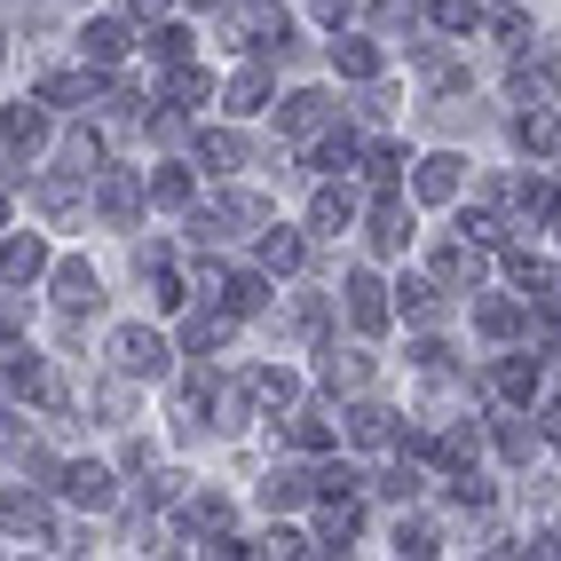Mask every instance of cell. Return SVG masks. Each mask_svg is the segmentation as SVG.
Here are the masks:
<instances>
[{
    "label": "cell",
    "mask_w": 561,
    "mask_h": 561,
    "mask_svg": "<svg viewBox=\"0 0 561 561\" xmlns=\"http://www.w3.org/2000/svg\"><path fill=\"white\" fill-rule=\"evenodd\" d=\"M0 56H9V32H0Z\"/></svg>",
    "instance_id": "obj_30"
},
{
    "label": "cell",
    "mask_w": 561,
    "mask_h": 561,
    "mask_svg": "<svg viewBox=\"0 0 561 561\" xmlns=\"http://www.w3.org/2000/svg\"><path fill=\"white\" fill-rule=\"evenodd\" d=\"M459 191V159H420V198H451Z\"/></svg>",
    "instance_id": "obj_11"
},
{
    "label": "cell",
    "mask_w": 561,
    "mask_h": 561,
    "mask_svg": "<svg viewBox=\"0 0 561 561\" xmlns=\"http://www.w3.org/2000/svg\"><path fill=\"white\" fill-rule=\"evenodd\" d=\"M56 301H64V309H95V301H103V285H95L88 261H64V270H56Z\"/></svg>",
    "instance_id": "obj_3"
},
{
    "label": "cell",
    "mask_w": 561,
    "mask_h": 561,
    "mask_svg": "<svg viewBox=\"0 0 561 561\" xmlns=\"http://www.w3.org/2000/svg\"><path fill=\"white\" fill-rule=\"evenodd\" d=\"M499 396L530 403V396H538V364H499Z\"/></svg>",
    "instance_id": "obj_16"
},
{
    "label": "cell",
    "mask_w": 561,
    "mask_h": 561,
    "mask_svg": "<svg viewBox=\"0 0 561 561\" xmlns=\"http://www.w3.org/2000/svg\"><path fill=\"white\" fill-rule=\"evenodd\" d=\"M261 270H301V238H293V230H270V238H261Z\"/></svg>",
    "instance_id": "obj_12"
},
{
    "label": "cell",
    "mask_w": 561,
    "mask_h": 561,
    "mask_svg": "<svg viewBox=\"0 0 561 561\" xmlns=\"http://www.w3.org/2000/svg\"><path fill=\"white\" fill-rule=\"evenodd\" d=\"M435 24L443 32H474V0H435Z\"/></svg>",
    "instance_id": "obj_20"
},
{
    "label": "cell",
    "mask_w": 561,
    "mask_h": 561,
    "mask_svg": "<svg viewBox=\"0 0 561 561\" xmlns=\"http://www.w3.org/2000/svg\"><path fill=\"white\" fill-rule=\"evenodd\" d=\"M221 309H230V317H253V309H261V277H221Z\"/></svg>",
    "instance_id": "obj_13"
},
{
    "label": "cell",
    "mask_w": 561,
    "mask_h": 561,
    "mask_svg": "<svg viewBox=\"0 0 561 561\" xmlns=\"http://www.w3.org/2000/svg\"><path fill=\"white\" fill-rule=\"evenodd\" d=\"M348 214H356V198H348V191H324V198H317V230L341 238V230H348Z\"/></svg>",
    "instance_id": "obj_15"
},
{
    "label": "cell",
    "mask_w": 561,
    "mask_h": 561,
    "mask_svg": "<svg viewBox=\"0 0 561 561\" xmlns=\"http://www.w3.org/2000/svg\"><path fill=\"white\" fill-rule=\"evenodd\" d=\"M253 396H261V403H285V396H293V380H285V371H261Z\"/></svg>",
    "instance_id": "obj_25"
},
{
    "label": "cell",
    "mask_w": 561,
    "mask_h": 561,
    "mask_svg": "<svg viewBox=\"0 0 561 561\" xmlns=\"http://www.w3.org/2000/svg\"><path fill=\"white\" fill-rule=\"evenodd\" d=\"M332 64H341L348 80H371V71H380V48H371V41H348V48H332Z\"/></svg>",
    "instance_id": "obj_14"
},
{
    "label": "cell",
    "mask_w": 561,
    "mask_h": 561,
    "mask_svg": "<svg viewBox=\"0 0 561 561\" xmlns=\"http://www.w3.org/2000/svg\"><path fill=\"white\" fill-rule=\"evenodd\" d=\"M396 293H403V309H411V317H435V309H443V301H435L443 285H427V277H411V285H396Z\"/></svg>",
    "instance_id": "obj_19"
},
{
    "label": "cell",
    "mask_w": 561,
    "mask_h": 561,
    "mask_svg": "<svg viewBox=\"0 0 561 561\" xmlns=\"http://www.w3.org/2000/svg\"><path fill=\"white\" fill-rule=\"evenodd\" d=\"M41 270H48V245L41 238H16L9 253H0V277H9V285H32Z\"/></svg>",
    "instance_id": "obj_5"
},
{
    "label": "cell",
    "mask_w": 561,
    "mask_h": 561,
    "mask_svg": "<svg viewBox=\"0 0 561 561\" xmlns=\"http://www.w3.org/2000/svg\"><path fill=\"white\" fill-rule=\"evenodd\" d=\"M293 443H301V451H324L332 427H324V420H293Z\"/></svg>",
    "instance_id": "obj_22"
},
{
    "label": "cell",
    "mask_w": 561,
    "mask_h": 561,
    "mask_svg": "<svg viewBox=\"0 0 561 561\" xmlns=\"http://www.w3.org/2000/svg\"><path fill=\"white\" fill-rule=\"evenodd\" d=\"M301 491H309V474H301V467H285V474H270V491H261V499H270V506H293Z\"/></svg>",
    "instance_id": "obj_18"
},
{
    "label": "cell",
    "mask_w": 561,
    "mask_h": 561,
    "mask_svg": "<svg viewBox=\"0 0 561 561\" xmlns=\"http://www.w3.org/2000/svg\"><path fill=\"white\" fill-rule=\"evenodd\" d=\"M230 111H261V80H253V71H245V80L230 88Z\"/></svg>",
    "instance_id": "obj_26"
},
{
    "label": "cell",
    "mask_w": 561,
    "mask_h": 561,
    "mask_svg": "<svg viewBox=\"0 0 561 561\" xmlns=\"http://www.w3.org/2000/svg\"><path fill=\"white\" fill-rule=\"evenodd\" d=\"M64 491L80 499V506H111V474H103V467H71V474H64Z\"/></svg>",
    "instance_id": "obj_10"
},
{
    "label": "cell",
    "mask_w": 561,
    "mask_h": 561,
    "mask_svg": "<svg viewBox=\"0 0 561 561\" xmlns=\"http://www.w3.org/2000/svg\"><path fill=\"white\" fill-rule=\"evenodd\" d=\"M80 56H88V64H119V56H127V24H119V16L88 24V32H80Z\"/></svg>",
    "instance_id": "obj_4"
},
{
    "label": "cell",
    "mask_w": 561,
    "mask_h": 561,
    "mask_svg": "<svg viewBox=\"0 0 561 561\" xmlns=\"http://www.w3.org/2000/svg\"><path fill=\"white\" fill-rule=\"evenodd\" d=\"M411 238V214L396 206V198H380V214H371V245H380V253H396Z\"/></svg>",
    "instance_id": "obj_9"
},
{
    "label": "cell",
    "mask_w": 561,
    "mask_h": 561,
    "mask_svg": "<svg viewBox=\"0 0 561 561\" xmlns=\"http://www.w3.org/2000/svg\"><path fill=\"white\" fill-rule=\"evenodd\" d=\"M127 9H135V16H159V9H167V0H127Z\"/></svg>",
    "instance_id": "obj_29"
},
{
    "label": "cell",
    "mask_w": 561,
    "mask_h": 561,
    "mask_svg": "<svg viewBox=\"0 0 561 561\" xmlns=\"http://www.w3.org/2000/svg\"><path fill=\"white\" fill-rule=\"evenodd\" d=\"M348 159H356V142H348V135H341V142H324V151H317V167H324V174H341Z\"/></svg>",
    "instance_id": "obj_23"
},
{
    "label": "cell",
    "mask_w": 561,
    "mask_h": 561,
    "mask_svg": "<svg viewBox=\"0 0 561 561\" xmlns=\"http://www.w3.org/2000/svg\"><path fill=\"white\" fill-rule=\"evenodd\" d=\"M0 135H9V151H41V142H48V111L41 103H9Z\"/></svg>",
    "instance_id": "obj_2"
},
{
    "label": "cell",
    "mask_w": 561,
    "mask_h": 561,
    "mask_svg": "<svg viewBox=\"0 0 561 561\" xmlns=\"http://www.w3.org/2000/svg\"><path fill=\"white\" fill-rule=\"evenodd\" d=\"M309 9H317V16H324V24H341V16H348V9H356V0H309Z\"/></svg>",
    "instance_id": "obj_27"
},
{
    "label": "cell",
    "mask_w": 561,
    "mask_h": 561,
    "mask_svg": "<svg viewBox=\"0 0 561 561\" xmlns=\"http://www.w3.org/2000/svg\"><path fill=\"white\" fill-rule=\"evenodd\" d=\"M348 435H356V443H388V411H380V403H356Z\"/></svg>",
    "instance_id": "obj_17"
},
{
    "label": "cell",
    "mask_w": 561,
    "mask_h": 561,
    "mask_svg": "<svg viewBox=\"0 0 561 561\" xmlns=\"http://www.w3.org/2000/svg\"><path fill=\"white\" fill-rule=\"evenodd\" d=\"M151 198H167V206H182V198H191V182H182V174H151Z\"/></svg>",
    "instance_id": "obj_24"
},
{
    "label": "cell",
    "mask_w": 561,
    "mask_h": 561,
    "mask_svg": "<svg viewBox=\"0 0 561 561\" xmlns=\"http://www.w3.org/2000/svg\"><path fill=\"white\" fill-rule=\"evenodd\" d=\"M324 119H332L324 95H285V135H317Z\"/></svg>",
    "instance_id": "obj_7"
},
{
    "label": "cell",
    "mask_w": 561,
    "mask_h": 561,
    "mask_svg": "<svg viewBox=\"0 0 561 561\" xmlns=\"http://www.w3.org/2000/svg\"><path fill=\"white\" fill-rule=\"evenodd\" d=\"M151 48H159V56H174V64H182V56H191V32H182V24H167V32H151Z\"/></svg>",
    "instance_id": "obj_21"
},
{
    "label": "cell",
    "mask_w": 561,
    "mask_h": 561,
    "mask_svg": "<svg viewBox=\"0 0 561 561\" xmlns=\"http://www.w3.org/2000/svg\"><path fill=\"white\" fill-rule=\"evenodd\" d=\"M348 309H356L364 332H380V324H388V301H380V285H371V277H348Z\"/></svg>",
    "instance_id": "obj_8"
},
{
    "label": "cell",
    "mask_w": 561,
    "mask_h": 561,
    "mask_svg": "<svg viewBox=\"0 0 561 561\" xmlns=\"http://www.w3.org/2000/svg\"><path fill=\"white\" fill-rule=\"evenodd\" d=\"M24 324V301H0V332H16Z\"/></svg>",
    "instance_id": "obj_28"
},
{
    "label": "cell",
    "mask_w": 561,
    "mask_h": 561,
    "mask_svg": "<svg viewBox=\"0 0 561 561\" xmlns=\"http://www.w3.org/2000/svg\"><path fill=\"white\" fill-rule=\"evenodd\" d=\"M0 530H24V538H48V514H41V499H24V491H9V499H0Z\"/></svg>",
    "instance_id": "obj_6"
},
{
    "label": "cell",
    "mask_w": 561,
    "mask_h": 561,
    "mask_svg": "<svg viewBox=\"0 0 561 561\" xmlns=\"http://www.w3.org/2000/svg\"><path fill=\"white\" fill-rule=\"evenodd\" d=\"M111 356H119V371H135V380H142V371H151V380L167 371V341H159L151 324H127V332H111Z\"/></svg>",
    "instance_id": "obj_1"
}]
</instances>
